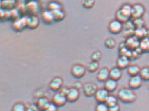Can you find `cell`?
Here are the masks:
<instances>
[{
    "label": "cell",
    "mask_w": 149,
    "mask_h": 111,
    "mask_svg": "<svg viewBox=\"0 0 149 111\" xmlns=\"http://www.w3.org/2000/svg\"><path fill=\"white\" fill-rule=\"evenodd\" d=\"M117 98L123 103H131L137 99V95L130 88H121L117 93Z\"/></svg>",
    "instance_id": "cell-1"
},
{
    "label": "cell",
    "mask_w": 149,
    "mask_h": 111,
    "mask_svg": "<svg viewBox=\"0 0 149 111\" xmlns=\"http://www.w3.org/2000/svg\"><path fill=\"white\" fill-rule=\"evenodd\" d=\"M68 100L66 95L62 93L61 91L55 92V93L54 94L53 97H52V103L55 104L58 107L65 106Z\"/></svg>",
    "instance_id": "cell-2"
},
{
    "label": "cell",
    "mask_w": 149,
    "mask_h": 111,
    "mask_svg": "<svg viewBox=\"0 0 149 111\" xmlns=\"http://www.w3.org/2000/svg\"><path fill=\"white\" fill-rule=\"evenodd\" d=\"M86 68L81 64H74L71 69V73L73 77L76 79H80L83 77L86 74Z\"/></svg>",
    "instance_id": "cell-3"
},
{
    "label": "cell",
    "mask_w": 149,
    "mask_h": 111,
    "mask_svg": "<svg viewBox=\"0 0 149 111\" xmlns=\"http://www.w3.org/2000/svg\"><path fill=\"white\" fill-rule=\"evenodd\" d=\"M82 89H83L84 94L86 95V97H94V95L98 90V86L95 83L89 82L83 85Z\"/></svg>",
    "instance_id": "cell-4"
},
{
    "label": "cell",
    "mask_w": 149,
    "mask_h": 111,
    "mask_svg": "<svg viewBox=\"0 0 149 111\" xmlns=\"http://www.w3.org/2000/svg\"><path fill=\"white\" fill-rule=\"evenodd\" d=\"M27 18L28 17H23L15 20L12 25V29L16 32H21L26 27H27Z\"/></svg>",
    "instance_id": "cell-5"
},
{
    "label": "cell",
    "mask_w": 149,
    "mask_h": 111,
    "mask_svg": "<svg viewBox=\"0 0 149 111\" xmlns=\"http://www.w3.org/2000/svg\"><path fill=\"white\" fill-rule=\"evenodd\" d=\"M123 29V24L121 23L120 22H119L116 19L113 20L110 22L108 26V29H109V32L112 34H118L120 32H122V30Z\"/></svg>",
    "instance_id": "cell-6"
},
{
    "label": "cell",
    "mask_w": 149,
    "mask_h": 111,
    "mask_svg": "<svg viewBox=\"0 0 149 111\" xmlns=\"http://www.w3.org/2000/svg\"><path fill=\"white\" fill-rule=\"evenodd\" d=\"M63 79L59 76H56L54 78L51 79V81L49 83V88L50 90L54 91V92H58L63 87Z\"/></svg>",
    "instance_id": "cell-7"
},
{
    "label": "cell",
    "mask_w": 149,
    "mask_h": 111,
    "mask_svg": "<svg viewBox=\"0 0 149 111\" xmlns=\"http://www.w3.org/2000/svg\"><path fill=\"white\" fill-rule=\"evenodd\" d=\"M79 97H80V92H79V89H77L76 87L69 88L68 92L66 95L68 102H69V103L76 102L79 99Z\"/></svg>",
    "instance_id": "cell-8"
},
{
    "label": "cell",
    "mask_w": 149,
    "mask_h": 111,
    "mask_svg": "<svg viewBox=\"0 0 149 111\" xmlns=\"http://www.w3.org/2000/svg\"><path fill=\"white\" fill-rule=\"evenodd\" d=\"M109 95V92L105 88H102V89H98V90L94 95V97H95V100L98 103H105Z\"/></svg>",
    "instance_id": "cell-9"
},
{
    "label": "cell",
    "mask_w": 149,
    "mask_h": 111,
    "mask_svg": "<svg viewBox=\"0 0 149 111\" xmlns=\"http://www.w3.org/2000/svg\"><path fill=\"white\" fill-rule=\"evenodd\" d=\"M144 14V8L141 4H135L132 6V14L131 18H141Z\"/></svg>",
    "instance_id": "cell-10"
},
{
    "label": "cell",
    "mask_w": 149,
    "mask_h": 111,
    "mask_svg": "<svg viewBox=\"0 0 149 111\" xmlns=\"http://www.w3.org/2000/svg\"><path fill=\"white\" fill-rule=\"evenodd\" d=\"M142 82H143V80H142V79L141 78V76L139 75L130 76L129 82H128L129 88H130L131 90H137V89L141 86Z\"/></svg>",
    "instance_id": "cell-11"
},
{
    "label": "cell",
    "mask_w": 149,
    "mask_h": 111,
    "mask_svg": "<svg viewBox=\"0 0 149 111\" xmlns=\"http://www.w3.org/2000/svg\"><path fill=\"white\" fill-rule=\"evenodd\" d=\"M140 40L137 39L134 36H133L128 37L127 38V40L125 42V45L127 46V48L130 50H135L136 49L139 47Z\"/></svg>",
    "instance_id": "cell-12"
},
{
    "label": "cell",
    "mask_w": 149,
    "mask_h": 111,
    "mask_svg": "<svg viewBox=\"0 0 149 111\" xmlns=\"http://www.w3.org/2000/svg\"><path fill=\"white\" fill-rule=\"evenodd\" d=\"M41 18L43 22H44L45 24L47 25H51L53 24L55 21H54V16L52 12H51L50 10H45L42 12L41 14Z\"/></svg>",
    "instance_id": "cell-13"
},
{
    "label": "cell",
    "mask_w": 149,
    "mask_h": 111,
    "mask_svg": "<svg viewBox=\"0 0 149 111\" xmlns=\"http://www.w3.org/2000/svg\"><path fill=\"white\" fill-rule=\"evenodd\" d=\"M129 66H130V59L125 56H120L116 60V67H118L121 70L127 68Z\"/></svg>",
    "instance_id": "cell-14"
},
{
    "label": "cell",
    "mask_w": 149,
    "mask_h": 111,
    "mask_svg": "<svg viewBox=\"0 0 149 111\" xmlns=\"http://www.w3.org/2000/svg\"><path fill=\"white\" fill-rule=\"evenodd\" d=\"M96 78L100 82H106V81L109 79V70L107 69V67H103L102 69H100L98 72Z\"/></svg>",
    "instance_id": "cell-15"
},
{
    "label": "cell",
    "mask_w": 149,
    "mask_h": 111,
    "mask_svg": "<svg viewBox=\"0 0 149 111\" xmlns=\"http://www.w3.org/2000/svg\"><path fill=\"white\" fill-rule=\"evenodd\" d=\"M51 103V102L49 100V99L46 97H39L37 100V106H38V108L40 109V111H45L47 107L48 106L49 104Z\"/></svg>",
    "instance_id": "cell-16"
},
{
    "label": "cell",
    "mask_w": 149,
    "mask_h": 111,
    "mask_svg": "<svg viewBox=\"0 0 149 111\" xmlns=\"http://www.w3.org/2000/svg\"><path fill=\"white\" fill-rule=\"evenodd\" d=\"M40 23L39 18L35 15L28 17L27 18V28L30 29H35L36 28L38 27Z\"/></svg>",
    "instance_id": "cell-17"
},
{
    "label": "cell",
    "mask_w": 149,
    "mask_h": 111,
    "mask_svg": "<svg viewBox=\"0 0 149 111\" xmlns=\"http://www.w3.org/2000/svg\"><path fill=\"white\" fill-rule=\"evenodd\" d=\"M104 88L109 92H113L117 88V81L113 80L112 79H108L104 83Z\"/></svg>",
    "instance_id": "cell-18"
},
{
    "label": "cell",
    "mask_w": 149,
    "mask_h": 111,
    "mask_svg": "<svg viewBox=\"0 0 149 111\" xmlns=\"http://www.w3.org/2000/svg\"><path fill=\"white\" fill-rule=\"evenodd\" d=\"M121 77H122V71L118 67H114L109 70V79L118 81L120 79Z\"/></svg>",
    "instance_id": "cell-19"
},
{
    "label": "cell",
    "mask_w": 149,
    "mask_h": 111,
    "mask_svg": "<svg viewBox=\"0 0 149 111\" xmlns=\"http://www.w3.org/2000/svg\"><path fill=\"white\" fill-rule=\"evenodd\" d=\"M147 30L144 27L140 28V29H134V36L137 39H138L139 40H141V39L146 38L147 36Z\"/></svg>",
    "instance_id": "cell-20"
},
{
    "label": "cell",
    "mask_w": 149,
    "mask_h": 111,
    "mask_svg": "<svg viewBox=\"0 0 149 111\" xmlns=\"http://www.w3.org/2000/svg\"><path fill=\"white\" fill-rule=\"evenodd\" d=\"M120 11L121 12V13L124 15L126 17H127L128 18H131V14H132V6H130V5H123V6L120 9Z\"/></svg>",
    "instance_id": "cell-21"
},
{
    "label": "cell",
    "mask_w": 149,
    "mask_h": 111,
    "mask_svg": "<svg viewBox=\"0 0 149 111\" xmlns=\"http://www.w3.org/2000/svg\"><path fill=\"white\" fill-rule=\"evenodd\" d=\"M140 69L139 66H135V65H132V66H129L127 68V74L130 76H134L139 75L140 73Z\"/></svg>",
    "instance_id": "cell-22"
},
{
    "label": "cell",
    "mask_w": 149,
    "mask_h": 111,
    "mask_svg": "<svg viewBox=\"0 0 149 111\" xmlns=\"http://www.w3.org/2000/svg\"><path fill=\"white\" fill-rule=\"evenodd\" d=\"M26 8L27 9V11L35 13L36 12L38 11V8H39V5L36 1L31 0L30 2H29L26 5Z\"/></svg>",
    "instance_id": "cell-23"
},
{
    "label": "cell",
    "mask_w": 149,
    "mask_h": 111,
    "mask_svg": "<svg viewBox=\"0 0 149 111\" xmlns=\"http://www.w3.org/2000/svg\"><path fill=\"white\" fill-rule=\"evenodd\" d=\"M139 48L141 49L142 53L149 52V38L146 37V38L140 40Z\"/></svg>",
    "instance_id": "cell-24"
},
{
    "label": "cell",
    "mask_w": 149,
    "mask_h": 111,
    "mask_svg": "<svg viewBox=\"0 0 149 111\" xmlns=\"http://www.w3.org/2000/svg\"><path fill=\"white\" fill-rule=\"evenodd\" d=\"M54 16V21L55 22H61L62 21L65 17V12H63L62 9H58V10H56V11L52 12Z\"/></svg>",
    "instance_id": "cell-25"
},
{
    "label": "cell",
    "mask_w": 149,
    "mask_h": 111,
    "mask_svg": "<svg viewBox=\"0 0 149 111\" xmlns=\"http://www.w3.org/2000/svg\"><path fill=\"white\" fill-rule=\"evenodd\" d=\"M139 76L143 81H149V66H145L141 69Z\"/></svg>",
    "instance_id": "cell-26"
},
{
    "label": "cell",
    "mask_w": 149,
    "mask_h": 111,
    "mask_svg": "<svg viewBox=\"0 0 149 111\" xmlns=\"http://www.w3.org/2000/svg\"><path fill=\"white\" fill-rule=\"evenodd\" d=\"M118 98L113 95H110L109 94L107 97V100L105 102V103L107 104V106H114V105H116V104L118 103Z\"/></svg>",
    "instance_id": "cell-27"
},
{
    "label": "cell",
    "mask_w": 149,
    "mask_h": 111,
    "mask_svg": "<svg viewBox=\"0 0 149 111\" xmlns=\"http://www.w3.org/2000/svg\"><path fill=\"white\" fill-rule=\"evenodd\" d=\"M99 67H100V63H99V62L93 61V62H91L88 65L87 70L88 72H90V73H95V71H97L98 69H99Z\"/></svg>",
    "instance_id": "cell-28"
},
{
    "label": "cell",
    "mask_w": 149,
    "mask_h": 111,
    "mask_svg": "<svg viewBox=\"0 0 149 111\" xmlns=\"http://www.w3.org/2000/svg\"><path fill=\"white\" fill-rule=\"evenodd\" d=\"M116 19L119 22H120L121 23H123L124 24L125 23H127V21L130 20V18H128L127 17H126L124 15L121 13V12L120 11V9H119L118 11L116 12Z\"/></svg>",
    "instance_id": "cell-29"
},
{
    "label": "cell",
    "mask_w": 149,
    "mask_h": 111,
    "mask_svg": "<svg viewBox=\"0 0 149 111\" xmlns=\"http://www.w3.org/2000/svg\"><path fill=\"white\" fill-rule=\"evenodd\" d=\"M58 9H62V5L57 2H51L48 5V10L51 12L56 11Z\"/></svg>",
    "instance_id": "cell-30"
},
{
    "label": "cell",
    "mask_w": 149,
    "mask_h": 111,
    "mask_svg": "<svg viewBox=\"0 0 149 111\" xmlns=\"http://www.w3.org/2000/svg\"><path fill=\"white\" fill-rule=\"evenodd\" d=\"M26 106L23 103H16L12 107V111H26Z\"/></svg>",
    "instance_id": "cell-31"
},
{
    "label": "cell",
    "mask_w": 149,
    "mask_h": 111,
    "mask_svg": "<svg viewBox=\"0 0 149 111\" xmlns=\"http://www.w3.org/2000/svg\"><path fill=\"white\" fill-rule=\"evenodd\" d=\"M133 25L134 26V29H140V28L144 27V22L141 18H134L133 21Z\"/></svg>",
    "instance_id": "cell-32"
},
{
    "label": "cell",
    "mask_w": 149,
    "mask_h": 111,
    "mask_svg": "<svg viewBox=\"0 0 149 111\" xmlns=\"http://www.w3.org/2000/svg\"><path fill=\"white\" fill-rule=\"evenodd\" d=\"M95 0H82L81 5L86 9H91L95 4Z\"/></svg>",
    "instance_id": "cell-33"
},
{
    "label": "cell",
    "mask_w": 149,
    "mask_h": 111,
    "mask_svg": "<svg viewBox=\"0 0 149 111\" xmlns=\"http://www.w3.org/2000/svg\"><path fill=\"white\" fill-rule=\"evenodd\" d=\"M95 111H109V106L105 103H99L95 106Z\"/></svg>",
    "instance_id": "cell-34"
},
{
    "label": "cell",
    "mask_w": 149,
    "mask_h": 111,
    "mask_svg": "<svg viewBox=\"0 0 149 111\" xmlns=\"http://www.w3.org/2000/svg\"><path fill=\"white\" fill-rule=\"evenodd\" d=\"M105 46L107 49H113L116 46V42L112 38H109V39H106L105 41Z\"/></svg>",
    "instance_id": "cell-35"
},
{
    "label": "cell",
    "mask_w": 149,
    "mask_h": 111,
    "mask_svg": "<svg viewBox=\"0 0 149 111\" xmlns=\"http://www.w3.org/2000/svg\"><path fill=\"white\" fill-rule=\"evenodd\" d=\"M102 58V53L100 51H95L91 56V60L95 62H99Z\"/></svg>",
    "instance_id": "cell-36"
},
{
    "label": "cell",
    "mask_w": 149,
    "mask_h": 111,
    "mask_svg": "<svg viewBox=\"0 0 149 111\" xmlns=\"http://www.w3.org/2000/svg\"><path fill=\"white\" fill-rule=\"evenodd\" d=\"M19 11L17 9H13L9 10V18H13V19H14V21H15L19 18Z\"/></svg>",
    "instance_id": "cell-37"
},
{
    "label": "cell",
    "mask_w": 149,
    "mask_h": 111,
    "mask_svg": "<svg viewBox=\"0 0 149 111\" xmlns=\"http://www.w3.org/2000/svg\"><path fill=\"white\" fill-rule=\"evenodd\" d=\"M26 111H40L37 104H30L28 106H26Z\"/></svg>",
    "instance_id": "cell-38"
},
{
    "label": "cell",
    "mask_w": 149,
    "mask_h": 111,
    "mask_svg": "<svg viewBox=\"0 0 149 111\" xmlns=\"http://www.w3.org/2000/svg\"><path fill=\"white\" fill-rule=\"evenodd\" d=\"M58 106H56L55 104H54L52 102L51 103L49 104L48 106L47 107V109L45 110V111H58Z\"/></svg>",
    "instance_id": "cell-39"
},
{
    "label": "cell",
    "mask_w": 149,
    "mask_h": 111,
    "mask_svg": "<svg viewBox=\"0 0 149 111\" xmlns=\"http://www.w3.org/2000/svg\"><path fill=\"white\" fill-rule=\"evenodd\" d=\"M134 34V29H124L123 31V36H125L127 38L133 36Z\"/></svg>",
    "instance_id": "cell-40"
},
{
    "label": "cell",
    "mask_w": 149,
    "mask_h": 111,
    "mask_svg": "<svg viewBox=\"0 0 149 111\" xmlns=\"http://www.w3.org/2000/svg\"><path fill=\"white\" fill-rule=\"evenodd\" d=\"M109 111H120V106L118 103L114 105V106H109Z\"/></svg>",
    "instance_id": "cell-41"
},
{
    "label": "cell",
    "mask_w": 149,
    "mask_h": 111,
    "mask_svg": "<svg viewBox=\"0 0 149 111\" xmlns=\"http://www.w3.org/2000/svg\"><path fill=\"white\" fill-rule=\"evenodd\" d=\"M6 18V11L0 8V19Z\"/></svg>",
    "instance_id": "cell-42"
},
{
    "label": "cell",
    "mask_w": 149,
    "mask_h": 111,
    "mask_svg": "<svg viewBox=\"0 0 149 111\" xmlns=\"http://www.w3.org/2000/svg\"><path fill=\"white\" fill-rule=\"evenodd\" d=\"M68 90H69V88H67V87H62L61 89L60 90V91L62 93H64L65 95H67L68 92Z\"/></svg>",
    "instance_id": "cell-43"
},
{
    "label": "cell",
    "mask_w": 149,
    "mask_h": 111,
    "mask_svg": "<svg viewBox=\"0 0 149 111\" xmlns=\"http://www.w3.org/2000/svg\"><path fill=\"white\" fill-rule=\"evenodd\" d=\"M147 38H149V29L147 30Z\"/></svg>",
    "instance_id": "cell-44"
},
{
    "label": "cell",
    "mask_w": 149,
    "mask_h": 111,
    "mask_svg": "<svg viewBox=\"0 0 149 111\" xmlns=\"http://www.w3.org/2000/svg\"><path fill=\"white\" fill-rule=\"evenodd\" d=\"M2 2L1 1V0H0V8H1V6H2Z\"/></svg>",
    "instance_id": "cell-45"
},
{
    "label": "cell",
    "mask_w": 149,
    "mask_h": 111,
    "mask_svg": "<svg viewBox=\"0 0 149 111\" xmlns=\"http://www.w3.org/2000/svg\"><path fill=\"white\" fill-rule=\"evenodd\" d=\"M148 53H149V52H148Z\"/></svg>",
    "instance_id": "cell-46"
}]
</instances>
